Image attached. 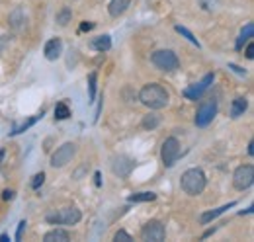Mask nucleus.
<instances>
[{"label": "nucleus", "instance_id": "nucleus-38", "mask_svg": "<svg viewBox=\"0 0 254 242\" xmlns=\"http://www.w3.org/2000/svg\"><path fill=\"white\" fill-rule=\"evenodd\" d=\"M249 154H251V156L254 154V143H253V141L249 143Z\"/></svg>", "mask_w": 254, "mask_h": 242}, {"label": "nucleus", "instance_id": "nucleus-20", "mask_svg": "<svg viewBox=\"0 0 254 242\" xmlns=\"http://www.w3.org/2000/svg\"><path fill=\"white\" fill-rule=\"evenodd\" d=\"M155 199H157V193H153V191H139V193L129 195L131 203H147V201H155Z\"/></svg>", "mask_w": 254, "mask_h": 242}, {"label": "nucleus", "instance_id": "nucleus-30", "mask_svg": "<svg viewBox=\"0 0 254 242\" xmlns=\"http://www.w3.org/2000/svg\"><path fill=\"white\" fill-rule=\"evenodd\" d=\"M26 221H20V225H18V231H16V241H20L22 239V235H24V229H26Z\"/></svg>", "mask_w": 254, "mask_h": 242}, {"label": "nucleus", "instance_id": "nucleus-19", "mask_svg": "<svg viewBox=\"0 0 254 242\" xmlns=\"http://www.w3.org/2000/svg\"><path fill=\"white\" fill-rule=\"evenodd\" d=\"M254 35V24H247L243 30H241V35H239V39H237V49H243L245 47V43H249L251 39H253Z\"/></svg>", "mask_w": 254, "mask_h": 242}, {"label": "nucleus", "instance_id": "nucleus-14", "mask_svg": "<svg viewBox=\"0 0 254 242\" xmlns=\"http://www.w3.org/2000/svg\"><path fill=\"white\" fill-rule=\"evenodd\" d=\"M237 203L235 201H231V203H227V205H223V207H219V209H213V211H207V213H203L201 217H199V223L201 225H207V223H211L213 219H217L219 215H223L225 211H229V209H233Z\"/></svg>", "mask_w": 254, "mask_h": 242}, {"label": "nucleus", "instance_id": "nucleus-18", "mask_svg": "<svg viewBox=\"0 0 254 242\" xmlns=\"http://www.w3.org/2000/svg\"><path fill=\"white\" fill-rule=\"evenodd\" d=\"M70 241V235L64 231V229H53L49 233H45L43 242H68Z\"/></svg>", "mask_w": 254, "mask_h": 242}, {"label": "nucleus", "instance_id": "nucleus-32", "mask_svg": "<svg viewBox=\"0 0 254 242\" xmlns=\"http://www.w3.org/2000/svg\"><path fill=\"white\" fill-rule=\"evenodd\" d=\"M12 197H14V191H12V189H4V191H2V199H4V201L12 199Z\"/></svg>", "mask_w": 254, "mask_h": 242}, {"label": "nucleus", "instance_id": "nucleus-2", "mask_svg": "<svg viewBox=\"0 0 254 242\" xmlns=\"http://www.w3.org/2000/svg\"><path fill=\"white\" fill-rule=\"evenodd\" d=\"M180 185H182L184 193H188V195L193 197V195L203 193V189H205V185H207V180H205V174H203L199 168H190V170H186V172L182 174Z\"/></svg>", "mask_w": 254, "mask_h": 242}, {"label": "nucleus", "instance_id": "nucleus-35", "mask_svg": "<svg viewBox=\"0 0 254 242\" xmlns=\"http://www.w3.org/2000/svg\"><path fill=\"white\" fill-rule=\"evenodd\" d=\"M94 178H96V185H98V187H100V185H102V180H100V178H102V176H100V172H96L94 174Z\"/></svg>", "mask_w": 254, "mask_h": 242}, {"label": "nucleus", "instance_id": "nucleus-6", "mask_svg": "<svg viewBox=\"0 0 254 242\" xmlns=\"http://www.w3.org/2000/svg\"><path fill=\"white\" fill-rule=\"evenodd\" d=\"M180 156V143L176 137H168L164 143H162V149H160V158H162V164L166 168L174 166L176 160Z\"/></svg>", "mask_w": 254, "mask_h": 242}, {"label": "nucleus", "instance_id": "nucleus-27", "mask_svg": "<svg viewBox=\"0 0 254 242\" xmlns=\"http://www.w3.org/2000/svg\"><path fill=\"white\" fill-rule=\"evenodd\" d=\"M199 2V6L203 8V10H207V12H213L217 6H219V0H197Z\"/></svg>", "mask_w": 254, "mask_h": 242}, {"label": "nucleus", "instance_id": "nucleus-25", "mask_svg": "<svg viewBox=\"0 0 254 242\" xmlns=\"http://www.w3.org/2000/svg\"><path fill=\"white\" fill-rule=\"evenodd\" d=\"M174 30L178 31V33H180V35H184V37H186V39H188V41H190V43H193V45H195V47H199V41H197V39H195V37H193V33H191L190 30H186V28H184V26H176V28H174Z\"/></svg>", "mask_w": 254, "mask_h": 242}, {"label": "nucleus", "instance_id": "nucleus-37", "mask_svg": "<svg viewBox=\"0 0 254 242\" xmlns=\"http://www.w3.org/2000/svg\"><path fill=\"white\" fill-rule=\"evenodd\" d=\"M4 156H6V151L0 149V166H2V162H4Z\"/></svg>", "mask_w": 254, "mask_h": 242}, {"label": "nucleus", "instance_id": "nucleus-36", "mask_svg": "<svg viewBox=\"0 0 254 242\" xmlns=\"http://www.w3.org/2000/svg\"><path fill=\"white\" fill-rule=\"evenodd\" d=\"M0 242H10V237L4 233V235H0Z\"/></svg>", "mask_w": 254, "mask_h": 242}, {"label": "nucleus", "instance_id": "nucleus-3", "mask_svg": "<svg viewBox=\"0 0 254 242\" xmlns=\"http://www.w3.org/2000/svg\"><path fill=\"white\" fill-rule=\"evenodd\" d=\"M80 219H82V213H80L78 207H74V205L63 207L59 211L47 215V223H51V225H64V227H72V225L80 223Z\"/></svg>", "mask_w": 254, "mask_h": 242}, {"label": "nucleus", "instance_id": "nucleus-12", "mask_svg": "<svg viewBox=\"0 0 254 242\" xmlns=\"http://www.w3.org/2000/svg\"><path fill=\"white\" fill-rule=\"evenodd\" d=\"M43 53H45V59H47V60H57V59H59V57H61V53H63V43H61V39H59V37L49 39V41L45 43Z\"/></svg>", "mask_w": 254, "mask_h": 242}, {"label": "nucleus", "instance_id": "nucleus-22", "mask_svg": "<svg viewBox=\"0 0 254 242\" xmlns=\"http://www.w3.org/2000/svg\"><path fill=\"white\" fill-rule=\"evenodd\" d=\"M70 18H72V12H70V8H61L59 12H57V16H55V20H57V24L64 28V26H68V22H70Z\"/></svg>", "mask_w": 254, "mask_h": 242}, {"label": "nucleus", "instance_id": "nucleus-7", "mask_svg": "<svg viewBox=\"0 0 254 242\" xmlns=\"http://www.w3.org/2000/svg\"><path fill=\"white\" fill-rule=\"evenodd\" d=\"M253 183H254L253 164H243V166H239V168L235 170V174H233V185H235L237 189L245 191V189H249Z\"/></svg>", "mask_w": 254, "mask_h": 242}, {"label": "nucleus", "instance_id": "nucleus-34", "mask_svg": "<svg viewBox=\"0 0 254 242\" xmlns=\"http://www.w3.org/2000/svg\"><path fill=\"white\" fill-rule=\"evenodd\" d=\"M229 68H233V70H235V72H239V74H247V72H245L241 66H237V64H229Z\"/></svg>", "mask_w": 254, "mask_h": 242}, {"label": "nucleus", "instance_id": "nucleus-1", "mask_svg": "<svg viewBox=\"0 0 254 242\" xmlns=\"http://www.w3.org/2000/svg\"><path fill=\"white\" fill-rule=\"evenodd\" d=\"M139 100H141V104H145L151 110H162L168 106L170 96H168L164 86H160L157 82H151V84L143 86V90L139 92Z\"/></svg>", "mask_w": 254, "mask_h": 242}, {"label": "nucleus", "instance_id": "nucleus-31", "mask_svg": "<svg viewBox=\"0 0 254 242\" xmlns=\"http://www.w3.org/2000/svg\"><path fill=\"white\" fill-rule=\"evenodd\" d=\"M247 59H254V45H253V41H249V45H247Z\"/></svg>", "mask_w": 254, "mask_h": 242}, {"label": "nucleus", "instance_id": "nucleus-17", "mask_svg": "<svg viewBox=\"0 0 254 242\" xmlns=\"http://www.w3.org/2000/svg\"><path fill=\"white\" fill-rule=\"evenodd\" d=\"M90 47H92L94 51L106 53V51H110V47H112V37H110V35H98V37H94V39L90 41Z\"/></svg>", "mask_w": 254, "mask_h": 242}, {"label": "nucleus", "instance_id": "nucleus-24", "mask_svg": "<svg viewBox=\"0 0 254 242\" xmlns=\"http://www.w3.org/2000/svg\"><path fill=\"white\" fill-rule=\"evenodd\" d=\"M37 120H39V118H32V120L24 121L22 125H16V127H14V131H10V135H20V133H24V131H26V129H30Z\"/></svg>", "mask_w": 254, "mask_h": 242}, {"label": "nucleus", "instance_id": "nucleus-23", "mask_svg": "<svg viewBox=\"0 0 254 242\" xmlns=\"http://www.w3.org/2000/svg\"><path fill=\"white\" fill-rule=\"evenodd\" d=\"M68 118H70L68 106H66L64 102H59V104L55 106V120H68Z\"/></svg>", "mask_w": 254, "mask_h": 242}, {"label": "nucleus", "instance_id": "nucleus-33", "mask_svg": "<svg viewBox=\"0 0 254 242\" xmlns=\"http://www.w3.org/2000/svg\"><path fill=\"white\" fill-rule=\"evenodd\" d=\"M92 28H94L92 22H82V24H80V31H90Z\"/></svg>", "mask_w": 254, "mask_h": 242}, {"label": "nucleus", "instance_id": "nucleus-13", "mask_svg": "<svg viewBox=\"0 0 254 242\" xmlns=\"http://www.w3.org/2000/svg\"><path fill=\"white\" fill-rule=\"evenodd\" d=\"M8 22H10V28H12L14 31L26 30V26H28V20H26V14H24L22 8H16V10L10 14Z\"/></svg>", "mask_w": 254, "mask_h": 242}, {"label": "nucleus", "instance_id": "nucleus-4", "mask_svg": "<svg viewBox=\"0 0 254 242\" xmlns=\"http://www.w3.org/2000/svg\"><path fill=\"white\" fill-rule=\"evenodd\" d=\"M151 62L159 70H162V72H174L180 66V60L176 57V53L170 51V49H159V51H155L151 55Z\"/></svg>", "mask_w": 254, "mask_h": 242}, {"label": "nucleus", "instance_id": "nucleus-26", "mask_svg": "<svg viewBox=\"0 0 254 242\" xmlns=\"http://www.w3.org/2000/svg\"><path fill=\"white\" fill-rule=\"evenodd\" d=\"M96 78H98L96 72H90V74H88V98H90V100L96 98Z\"/></svg>", "mask_w": 254, "mask_h": 242}, {"label": "nucleus", "instance_id": "nucleus-28", "mask_svg": "<svg viewBox=\"0 0 254 242\" xmlns=\"http://www.w3.org/2000/svg\"><path fill=\"white\" fill-rule=\"evenodd\" d=\"M114 241L116 242H131L133 241V237H131L127 231H118L116 237H114Z\"/></svg>", "mask_w": 254, "mask_h": 242}, {"label": "nucleus", "instance_id": "nucleus-9", "mask_svg": "<svg viewBox=\"0 0 254 242\" xmlns=\"http://www.w3.org/2000/svg\"><path fill=\"white\" fill-rule=\"evenodd\" d=\"M164 237H166V229H164V225H162L160 221H157V219L149 221V223L141 229V239L147 242H162Z\"/></svg>", "mask_w": 254, "mask_h": 242}, {"label": "nucleus", "instance_id": "nucleus-16", "mask_svg": "<svg viewBox=\"0 0 254 242\" xmlns=\"http://www.w3.org/2000/svg\"><path fill=\"white\" fill-rule=\"evenodd\" d=\"M247 108H249V102H247V98H243V96L235 98V100H233V104H231V118H233V120L241 118V116L247 112Z\"/></svg>", "mask_w": 254, "mask_h": 242}, {"label": "nucleus", "instance_id": "nucleus-10", "mask_svg": "<svg viewBox=\"0 0 254 242\" xmlns=\"http://www.w3.org/2000/svg\"><path fill=\"white\" fill-rule=\"evenodd\" d=\"M213 78H215V76H213L211 72H209V74H205V76H203L199 82H195L193 86H190V88H186V90L182 92V96H184V98H188V100H195V102H197V100L201 98V94H203V92L211 86Z\"/></svg>", "mask_w": 254, "mask_h": 242}, {"label": "nucleus", "instance_id": "nucleus-29", "mask_svg": "<svg viewBox=\"0 0 254 242\" xmlns=\"http://www.w3.org/2000/svg\"><path fill=\"white\" fill-rule=\"evenodd\" d=\"M43 182H45V174L43 172H39V174H35L32 180V187L33 189H39L41 185H43Z\"/></svg>", "mask_w": 254, "mask_h": 242}, {"label": "nucleus", "instance_id": "nucleus-15", "mask_svg": "<svg viewBox=\"0 0 254 242\" xmlns=\"http://www.w3.org/2000/svg\"><path fill=\"white\" fill-rule=\"evenodd\" d=\"M131 6V0H112L108 10H110V16L112 18H120L122 14H126V10Z\"/></svg>", "mask_w": 254, "mask_h": 242}, {"label": "nucleus", "instance_id": "nucleus-21", "mask_svg": "<svg viewBox=\"0 0 254 242\" xmlns=\"http://www.w3.org/2000/svg\"><path fill=\"white\" fill-rule=\"evenodd\" d=\"M141 125H143V129L153 131V129H157V127L160 125V116H157V114H149V116L143 118Z\"/></svg>", "mask_w": 254, "mask_h": 242}, {"label": "nucleus", "instance_id": "nucleus-5", "mask_svg": "<svg viewBox=\"0 0 254 242\" xmlns=\"http://www.w3.org/2000/svg\"><path fill=\"white\" fill-rule=\"evenodd\" d=\"M217 116V98H207L199 104L197 114H195V125L197 127H207L213 118Z\"/></svg>", "mask_w": 254, "mask_h": 242}, {"label": "nucleus", "instance_id": "nucleus-11", "mask_svg": "<svg viewBox=\"0 0 254 242\" xmlns=\"http://www.w3.org/2000/svg\"><path fill=\"white\" fill-rule=\"evenodd\" d=\"M131 170H133V160H131V158H127L124 154H118V156L112 158V172H114L116 176L127 178V176L131 174Z\"/></svg>", "mask_w": 254, "mask_h": 242}, {"label": "nucleus", "instance_id": "nucleus-8", "mask_svg": "<svg viewBox=\"0 0 254 242\" xmlns=\"http://www.w3.org/2000/svg\"><path fill=\"white\" fill-rule=\"evenodd\" d=\"M74 154H76V145L74 143H64V145H61L57 151L53 152L51 166L53 168H63V166H66L74 158Z\"/></svg>", "mask_w": 254, "mask_h": 242}]
</instances>
